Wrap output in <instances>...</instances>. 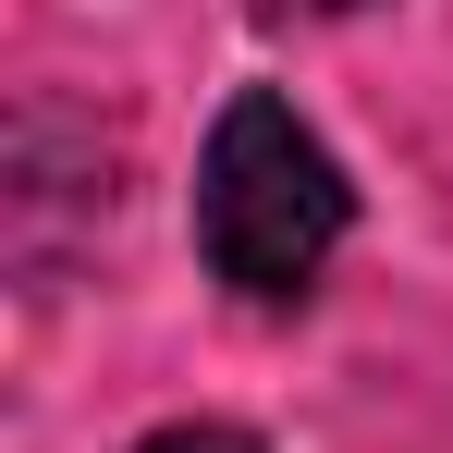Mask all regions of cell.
<instances>
[{
    "label": "cell",
    "instance_id": "1",
    "mask_svg": "<svg viewBox=\"0 0 453 453\" xmlns=\"http://www.w3.org/2000/svg\"><path fill=\"white\" fill-rule=\"evenodd\" d=\"M356 233V184L282 86H233L196 148V257L245 306H306L331 245Z\"/></svg>",
    "mask_w": 453,
    "mask_h": 453
},
{
    "label": "cell",
    "instance_id": "2",
    "mask_svg": "<svg viewBox=\"0 0 453 453\" xmlns=\"http://www.w3.org/2000/svg\"><path fill=\"white\" fill-rule=\"evenodd\" d=\"M135 453H257V429H221V417H196V429H159Z\"/></svg>",
    "mask_w": 453,
    "mask_h": 453
}]
</instances>
